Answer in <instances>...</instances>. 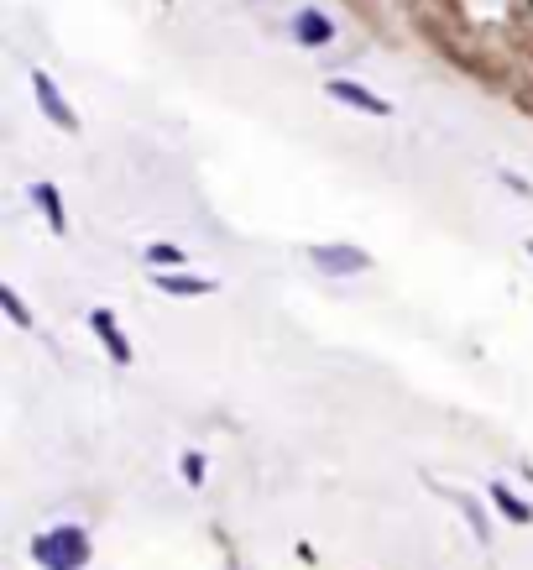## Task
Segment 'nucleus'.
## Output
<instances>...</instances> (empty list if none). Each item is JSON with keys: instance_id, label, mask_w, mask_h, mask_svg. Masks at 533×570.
I'll use <instances>...</instances> for the list:
<instances>
[{"instance_id": "obj_4", "label": "nucleus", "mask_w": 533, "mask_h": 570, "mask_svg": "<svg viewBox=\"0 0 533 570\" xmlns=\"http://www.w3.org/2000/svg\"><path fill=\"white\" fill-rule=\"evenodd\" d=\"M293 37L304 42V48H319V42L335 37V27H330V16H319V11H298L293 16Z\"/></svg>"}, {"instance_id": "obj_2", "label": "nucleus", "mask_w": 533, "mask_h": 570, "mask_svg": "<svg viewBox=\"0 0 533 570\" xmlns=\"http://www.w3.org/2000/svg\"><path fill=\"white\" fill-rule=\"evenodd\" d=\"M309 257L319 272H366L372 267V257L361 246H309Z\"/></svg>"}, {"instance_id": "obj_9", "label": "nucleus", "mask_w": 533, "mask_h": 570, "mask_svg": "<svg viewBox=\"0 0 533 570\" xmlns=\"http://www.w3.org/2000/svg\"><path fill=\"white\" fill-rule=\"evenodd\" d=\"M37 199H42V204H48V225H53V231L63 236V225H68V220H63V204H58V194H53L48 184H42V189H37Z\"/></svg>"}, {"instance_id": "obj_11", "label": "nucleus", "mask_w": 533, "mask_h": 570, "mask_svg": "<svg viewBox=\"0 0 533 570\" xmlns=\"http://www.w3.org/2000/svg\"><path fill=\"white\" fill-rule=\"evenodd\" d=\"M0 299H6V309H11V319H16V325H32V314H27V304L16 299V288H6Z\"/></svg>"}, {"instance_id": "obj_7", "label": "nucleus", "mask_w": 533, "mask_h": 570, "mask_svg": "<svg viewBox=\"0 0 533 570\" xmlns=\"http://www.w3.org/2000/svg\"><path fill=\"white\" fill-rule=\"evenodd\" d=\"M492 503H497V513H507V518H513V523H528V518H533V508L523 503V497H513V492H507L502 482L492 487Z\"/></svg>"}, {"instance_id": "obj_1", "label": "nucleus", "mask_w": 533, "mask_h": 570, "mask_svg": "<svg viewBox=\"0 0 533 570\" xmlns=\"http://www.w3.org/2000/svg\"><path fill=\"white\" fill-rule=\"evenodd\" d=\"M32 555H37L42 570H84V565H89V534L74 529V523H63V529L37 534Z\"/></svg>"}, {"instance_id": "obj_12", "label": "nucleus", "mask_w": 533, "mask_h": 570, "mask_svg": "<svg viewBox=\"0 0 533 570\" xmlns=\"http://www.w3.org/2000/svg\"><path fill=\"white\" fill-rule=\"evenodd\" d=\"M183 476H189V482H204V461H199V455L189 450V455H183Z\"/></svg>"}, {"instance_id": "obj_6", "label": "nucleus", "mask_w": 533, "mask_h": 570, "mask_svg": "<svg viewBox=\"0 0 533 570\" xmlns=\"http://www.w3.org/2000/svg\"><path fill=\"white\" fill-rule=\"evenodd\" d=\"M89 325H95V330L105 335V346H110V356H115V361H131V346H126V335L115 330V319H110L105 309H95V314H89Z\"/></svg>"}, {"instance_id": "obj_3", "label": "nucleus", "mask_w": 533, "mask_h": 570, "mask_svg": "<svg viewBox=\"0 0 533 570\" xmlns=\"http://www.w3.org/2000/svg\"><path fill=\"white\" fill-rule=\"evenodd\" d=\"M324 95H335L340 105H356V110H366V116H387V100H377L372 89H361L351 79H330V84H324Z\"/></svg>"}, {"instance_id": "obj_10", "label": "nucleus", "mask_w": 533, "mask_h": 570, "mask_svg": "<svg viewBox=\"0 0 533 570\" xmlns=\"http://www.w3.org/2000/svg\"><path fill=\"white\" fill-rule=\"evenodd\" d=\"M147 262H157V267H183V252H178V246H152V252H147Z\"/></svg>"}, {"instance_id": "obj_8", "label": "nucleus", "mask_w": 533, "mask_h": 570, "mask_svg": "<svg viewBox=\"0 0 533 570\" xmlns=\"http://www.w3.org/2000/svg\"><path fill=\"white\" fill-rule=\"evenodd\" d=\"M157 288H168V293H210L215 283L210 278H173V272H162Z\"/></svg>"}, {"instance_id": "obj_5", "label": "nucleus", "mask_w": 533, "mask_h": 570, "mask_svg": "<svg viewBox=\"0 0 533 570\" xmlns=\"http://www.w3.org/2000/svg\"><path fill=\"white\" fill-rule=\"evenodd\" d=\"M37 105L48 110V116H53V121H58L63 131H74V126H79V121H74V110L63 105V95H58V84H53L48 74H37Z\"/></svg>"}, {"instance_id": "obj_13", "label": "nucleus", "mask_w": 533, "mask_h": 570, "mask_svg": "<svg viewBox=\"0 0 533 570\" xmlns=\"http://www.w3.org/2000/svg\"><path fill=\"white\" fill-rule=\"evenodd\" d=\"M528 252H533V241H528Z\"/></svg>"}]
</instances>
